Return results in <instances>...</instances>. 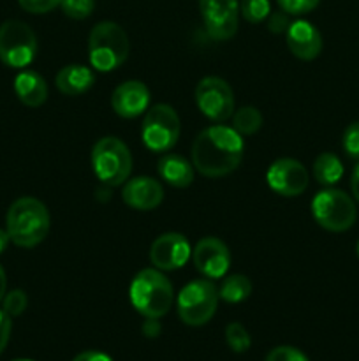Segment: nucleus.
I'll list each match as a JSON object with an SVG mask.
<instances>
[{"mask_svg":"<svg viewBox=\"0 0 359 361\" xmlns=\"http://www.w3.org/2000/svg\"><path fill=\"white\" fill-rule=\"evenodd\" d=\"M157 169L160 178L176 189H185L194 182V164L178 154H165Z\"/></svg>","mask_w":359,"mask_h":361,"instance_id":"obj_20","label":"nucleus"},{"mask_svg":"<svg viewBox=\"0 0 359 361\" xmlns=\"http://www.w3.org/2000/svg\"><path fill=\"white\" fill-rule=\"evenodd\" d=\"M252 295V282L241 274L229 275L218 288V296L227 303H241Z\"/></svg>","mask_w":359,"mask_h":361,"instance_id":"obj_22","label":"nucleus"},{"mask_svg":"<svg viewBox=\"0 0 359 361\" xmlns=\"http://www.w3.org/2000/svg\"><path fill=\"white\" fill-rule=\"evenodd\" d=\"M225 341L234 353L248 351L252 345V337L241 323H231L225 328Z\"/></svg>","mask_w":359,"mask_h":361,"instance_id":"obj_25","label":"nucleus"},{"mask_svg":"<svg viewBox=\"0 0 359 361\" xmlns=\"http://www.w3.org/2000/svg\"><path fill=\"white\" fill-rule=\"evenodd\" d=\"M218 288L208 279L192 281L180 291L176 307L178 316L187 326H203L210 323L218 307Z\"/></svg>","mask_w":359,"mask_h":361,"instance_id":"obj_7","label":"nucleus"},{"mask_svg":"<svg viewBox=\"0 0 359 361\" xmlns=\"http://www.w3.org/2000/svg\"><path fill=\"white\" fill-rule=\"evenodd\" d=\"M11 330H13V321H11V316H7V314L0 309V355H2L4 349L7 348V344H9Z\"/></svg>","mask_w":359,"mask_h":361,"instance_id":"obj_33","label":"nucleus"},{"mask_svg":"<svg viewBox=\"0 0 359 361\" xmlns=\"http://www.w3.org/2000/svg\"><path fill=\"white\" fill-rule=\"evenodd\" d=\"M60 2H62V0H18L21 9H25L27 13L32 14L49 13V11H53L55 7H58Z\"/></svg>","mask_w":359,"mask_h":361,"instance_id":"obj_31","label":"nucleus"},{"mask_svg":"<svg viewBox=\"0 0 359 361\" xmlns=\"http://www.w3.org/2000/svg\"><path fill=\"white\" fill-rule=\"evenodd\" d=\"M129 298L141 316L160 319L171 309L175 291L169 279L160 270L144 268L130 282Z\"/></svg>","mask_w":359,"mask_h":361,"instance_id":"obj_3","label":"nucleus"},{"mask_svg":"<svg viewBox=\"0 0 359 361\" xmlns=\"http://www.w3.org/2000/svg\"><path fill=\"white\" fill-rule=\"evenodd\" d=\"M194 97L199 111L215 123H224L234 113V94L222 78H203L197 83Z\"/></svg>","mask_w":359,"mask_h":361,"instance_id":"obj_10","label":"nucleus"},{"mask_svg":"<svg viewBox=\"0 0 359 361\" xmlns=\"http://www.w3.org/2000/svg\"><path fill=\"white\" fill-rule=\"evenodd\" d=\"M204 28L213 41H229L238 32L239 0H199Z\"/></svg>","mask_w":359,"mask_h":361,"instance_id":"obj_11","label":"nucleus"},{"mask_svg":"<svg viewBox=\"0 0 359 361\" xmlns=\"http://www.w3.org/2000/svg\"><path fill=\"white\" fill-rule=\"evenodd\" d=\"M282 11L292 16H301V14L310 13L320 4V0H277Z\"/></svg>","mask_w":359,"mask_h":361,"instance_id":"obj_28","label":"nucleus"},{"mask_svg":"<svg viewBox=\"0 0 359 361\" xmlns=\"http://www.w3.org/2000/svg\"><path fill=\"white\" fill-rule=\"evenodd\" d=\"M62 13L70 20H84L95 9V0H62Z\"/></svg>","mask_w":359,"mask_h":361,"instance_id":"obj_26","label":"nucleus"},{"mask_svg":"<svg viewBox=\"0 0 359 361\" xmlns=\"http://www.w3.org/2000/svg\"><path fill=\"white\" fill-rule=\"evenodd\" d=\"M341 145H344V150L347 152L348 157L359 159V122H352L345 129Z\"/></svg>","mask_w":359,"mask_h":361,"instance_id":"obj_29","label":"nucleus"},{"mask_svg":"<svg viewBox=\"0 0 359 361\" xmlns=\"http://www.w3.org/2000/svg\"><path fill=\"white\" fill-rule=\"evenodd\" d=\"M95 83V73L92 67L80 66V63H70V66L62 67L55 78V85L63 95H76L84 94L90 90Z\"/></svg>","mask_w":359,"mask_h":361,"instance_id":"obj_18","label":"nucleus"},{"mask_svg":"<svg viewBox=\"0 0 359 361\" xmlns=\"http://www.w3.org/2000/svg\"><path fill=\"white\" fill-rule=\"evenodd\" d=\"M312 215L317 224L326 231L344 233L354 226L358 208L347 192L327 187L312 200Z\"/></svg>","mask_w":359,"mask_h":361,"instance_id":"obj_6","label":"nucleus"},{"mask_svg":"<svg viewBox=\"0 0 359 361\" xmlns=\"http://www.w3.org/2000/svg\"><path fill=\"white\" fill-rule=\"evenodd\" d=\"M27 305H28V298L27 295H25V291H21V289H13V291L7 293V295L4 296L2 310L7 314V316L16 317V316H21V314L27 310Z\"/></svg>","mask_w":359,"mask_h":361,"instance_id":"obj_27","label":"nucleus"},{"mask_svg":"<svg viewBox=\"0 0 359 361\" xmlns=\"http://www.w3.org/2000/svg\"><path fill=\"white\" fill-rule=\"evenodd\" d=\"M266 182L273 192L284 197H296L308 187V171L296 159L282 157L267 168Z\"/></svg>","mask_w":359,"mask_h":361,"instance_id":"obj_12","label":"nucleus"},{"mask_svg":"<svg viewBox=\"0 0 359 361\" xmlns=\"http://www.w3.org/2000/svg\"><path fill=\"white\" fill-rule=\"evenodd\" d=\"M9 242H11V238H9V235H7V231L0 229V254L7 249Z\"/></svg>","mask_w":359,"mask_h":361,"instance_id":"obj_38","label":"nucleus"},{"mask_svg":"<svg viewBox=\"0 0 359 361\" xmlns=\"http://www.w3.org/2000/svg\"><path fill=\"white\" fill-rule=\"evenodd\" d=\"M291 23L292 21L289 20V14L285 11L284 13H270V16H267V28L273 34H284Z\"/></svg>","mask_w":359,"mask_h":361,"instance_id":"obj_32","label":"nucleus"},{"mask_svg":"<svg viewBox=\"0 0 359 361\" xmlns=\"http://www.w3.org/2000/svg\"><path fill=\"white\" fill-rule=\"evenodd\" d=\"M266 361H308L299 349L291 348V345H280L267 353Z\"/></svg>","mask_w":359,"mask_h":361,"instance_id":"obj_30","label":"nucleus"},{"mask_svg":"<svg viewBox=\"0 0 359 361\" xmlns=\"http://www.w3.org/2000/svg\"><path fill=\"white\" fill-rule=\"evenodd\" d=\"M51 228V217L42 201L20 197L7 210L6 231L11 242L23 249H32L44 242Z\"/></svg>","mask_w":359,"mask_h":361,"instance_id":"obj_2","label":"nucleus"},{"mask_svg":"<svg viewBox=\"0 0 359 361\" xmlns=\"http://www.w3.org/2000/svg\"><path fill=\"white\" fill-rule=\"evenodd\" d=\"M192 261L196 270L204 279L215 281V279L225 277L227 274L231 267V252L220 238L206 236V238H201L194 247Z\"/></svg>","mask_w":359,"mask_h":361,"instance_id":"obj_14","label":"nucleus"},{"mask_svg":"<svg viewBox=\"0 0 359 361\" xmlns=\"http://www.w3.org/2000/svg\"><path fill=\"white\" fill-rule=\"evenodd\" d=\"M122 200L132 210L150 212L155 210L164 201V189L160 182L150 176H136L123 183Z\"/></svg>","mask_w":359,"mask_h":361,"instance_id":"obj_16","label":"nucleus"},{"mask_svg":"<svg viewBox=\"0 0 359 361\" xmlns=\"http://www.w3.org/2000/svg\"><path fill=\"white\" fill-rule=\"evenodd\" d=\"M243 152H245V143L241 134L224 123H215L201 130L194 141V169L208 178L231 175L241 164Z\"/></svg>","mask_w":359,"mask_h":361,"instance_id":"obj_1","label":"nucleus"},{"mask_svg":"<svg viewBox=\"0 0 359 361\" xmlns=\"http://www.w3.org/2000/svg\"><path fill=\"white\" fill-rule=\"evenodd\" d=\"M355 252H358V257H359V242H358V245H355Z\"/></svg>","mask_w":359,"mask_h":361,"instance_id":"obj_39","label":"nucleus"},{"mask_svg":"<svg viewBox=\"0 0 359 361\" xmlns=\"http://www.w3.org/2000/svg\"><path fill=\"white\" fill-rule=\"evenodd\" d=\"M73 361H113L106 353L101 351H84L77 355Z\"/></svg>","mask_w":359,"mask_h":361,"instance_id":"obj_34","label":"nucleus"},{"mask_svg":"<svg viewBox=\"0 0 359 361\" xmlns=\"http://www.w3.org/2000/svg\"><path fill=\"white\" fill-rule=\"evenodd\" d=\"M313 176L320 185L333 187L344 176V164L334 154L324 152L313 162Z\"/></svg>","mask_w":359,"mask_h":361,"instance_id":"obj_21","label":"nucleus"},{"mask_svg":"<svg viewBox=\"0 0 359 361\" xmlns=\"http://www.w3.org/2000/svg\"><path fill=\"white\" fill-rule=\"evenodd\" d=\"M285 41L292 55L299 60H313L322 51V35L319 28L306 20L292 21L285 32Z\"/></svg>","mask_w":359,"mask_h":361,"instance_id":"obj_17","label":"nucleus"},{"mask_svg":"<svg viewBox=\"0 0 359 361\" xmlns=\"http://www.w3.org/2000/svg\"><path fill=\"white\" fill-rule=\"evenodd\" d=\"M37 55V37L27 23L7 20L0 25V62L13 69H25Z\"/></svg>","mask_w":359,"mask_h":361,"instance_id":"obj_9","label":"nucleus"},{"mask_svg":"<svg viewBox=\"0 0 359 361\" xmlns=\"http://www.w3.org/2000/svg\"><path fill=\"white\" fill-rule=\"evenodd\" d=\"M6 288H7L6 271H4V268L0 267V302H2L4 296H6Z\"/></svg>","mask_w":359,"mask_h":361,"instance_id":"obj_37","label":"nucleus"},{"mask_svg":"<svg viewBox=\"0 0 359 361\" xmlns=\"http://www.w3.org/2000/svg\"><path fill=\"white\" fill-rule=\"evenodd\" d=\"M182 123L178 113L169 104H155L146 109L141 123V140L150 152L164 154L178 143Z\"/></svg>","mask_w":359,"mask_h":361,"instance_id":"obj_8","label":"nucleus"},{"mask_svg":"<svg viewBox=\"0 0 359 361\" xmlns=\"http://www.w3.org/2000/svg\"><path fill=\"white\" fill-rule=\"evenodd\" d=\"M192 257V247L182 233H164L157 236L150 247V261L160 271L183 268Z\"/></svg>","mask_w":359,"mask_h":361,"instance_id":"obj_13","label":"nucleus"},{"mask_svg":"<svg viewBox=\"0 0 359 361\" xmlns=\"http://www.w3.org/2000/svg\"><path fill=\"white\" fill-rule=\"evenodd\" d=\"M232 129L241 136H252L263 127V115L253 106H243L232 113Z\"/></svg>","mask_w":359,"mask_h":361,"instance_id":"obj_23","label":"nucleus"},{"mask_svg":"<svg viewBox=\"0 0 359 361\" xmlns=\"http://www.w3.org/2000/svg\"><path fill=\"white\" fill-rule=\"evenodd\" d=\"M14 92L28 108H39L48 99V83L39 73L25 69L14 78Z\"/></svg>","mask_w":359,"mask_h":361,"instance_id":"obj_19","label":"nucleus"},{"mask_svg":"<svg viewBox=\"0 0 359 361\" xmlns=\"http://www.w3.org/2000/svg\"><path fill=\"white\" fill-rule=\"evenodd\" d=\"M351 190H352V196H354V200L359 203V164L355 166L354 171H352Z\"/></svg>","mask_w":359,"mask_h":361,"instance_id":"obj_36","label":"nucleus"},{"mask_svg":"<svg viewBox=\"0 0 359 361\" xmlns=\"http://www.w3.org/2000/svg\"><path fill=\"white\" fill-rule=\"evenodd\" d=\"M111 108L122 118H136L150 108V90L143 81H123L113 90Z\"/></svg>","mask_w":359,"mask_h":361,"instance_id":"obj_15","label":"nucleus"},{"mask_svg":"<svg viewBox=\"0 0 359 361\" xmlns=\"http://www.w3.org/2000/svg\"><path fill=\"white\" fill-rule=\"evenodd\" d=\"M239 13L250 23H263L270 16L271 4L270 0H241L239 2Z\"/></svg>","mask_w":359,"mask_h":361,"instance_id":"obj_24","label":"nucleus"},{"mask_svg":"<svg viewBox=\"0 0 359 361\" xmlns=\"http://www.w3.org/2000/svg\"><path fill=\"white\" fill-rule=\"evenodd\" d=\"M130 51L127 32L115 21H101L88 35V59L92 69L111 73L127 60Z\"/></svg>","mask_w":359,"mask_h":361,"instance_id":"obj_4","label":"nucleus"},{"mask_svg":"<svg viewBox=\"0 0 359 361\" xmlns=\"http://www.w3.org/2000/svg\"><path fill=\"white\" fill-rule=\"evenodd\" d=\"M143 334L146 335V337H157V335L160 334L158 319H150V317H146V321H144L143 324Z\"/></svg>","mask_w":359,"mask_h":361,"instance_id":"obj_35","label":"nucleus"},{"mask_svg":"<svg viewBox=\"0 0 359 361\" xmlns=\"http://www.w3.org/2000/svg\"><path fill=\"white\" fill-rule=\"evenodd\" d=\"M13 361H34V360H25V358H20V360H13Z\"/></svg>","mask_w":359,"mask_h":361,"instance_id":"obj_40","label":"nucleus"},{"mask_svg":"<svg viewBox=\"0 0 359 361\" xmlns=\"http://www.w3.org/2000/svg\"><path fill=\"white\" fill-rule=\"evenodd\" d=\"M92 168L104 185H123L132 173V155L129 147L115 136L101 137L92 148Z\"/></svg>","mask_w":359,"mask_h":361,"instance_id":"obj_5","label":"nucleus"}]
</instances>
